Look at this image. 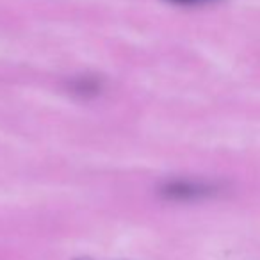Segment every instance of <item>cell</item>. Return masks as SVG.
Wrapping results in <instances>:
<instances>
[{
    "mask_svg": "<svg viewBox=\"0 0 260 260\" xmlns=\"http://www.w3.org/2000/svg\"><path fill=\"white\" fill-rule=\"evenodd\" d=\"M79 260H89V258H79Z\"/></svg>",
    "mask_w": 260,
    "mask_h": 260,
    "instance_id": "cell-4",
    "label": "cell"
},
{
    "mask_svg": "<svg viewBox=\"0 0 260 260\" xmlns=\"http://www.w3.org/2000/svg\"><path fill=\"white\" fill-rule=\"evenodd\" d=\"M217 192V185L209 182H196V180H173L168 182L160 194L171 202H192V200H202L207 196H212Z\"/></svg>",
    "mask_w": 260,
    "mask_h": 260,
    "instance_id": "cell-1",
    "label": "cell"
},
{
    "mask_svg": "<svg viewBox=\"0 0 260 260\" xmlns=\"http://www.w3.org/2000/svg\"><path fill=\"white\" fill-rule=\"evenodd\" d=\"M166 2H171V4H177V6H205V4L217 2V0H166Z\"/></svg>",
    "mask_w": 260,
    "mask_h": 260,
    "instance_id": "cell-3",
    "label": "cell"
},
{
    "mask_svg": "<svg viewBox=\"0 0 260 260\" xmlns=\"http://www.w3.org/2000/svg\"><path fill=\"white\" fill-rule=\"evenodd\" d=\"M70 89H72V93L79 94V96H84V98L96 96L102 91V82L96 77H89V75L77 77V79L72 80V84H70Z\"/></svg>",
    "mask_w": 260,
    "mask_h": 260,
    "instance_id": "cell-2",
    "label": "cell"
}]
</instances>
